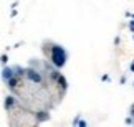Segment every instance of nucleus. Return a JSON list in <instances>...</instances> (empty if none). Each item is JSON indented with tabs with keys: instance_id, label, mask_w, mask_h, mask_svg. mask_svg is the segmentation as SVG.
<instances>
[{
	"instance_id": "f257e3e1",
	"label": "nucleus",
	"mask_w": 134,
	"mask_h": 127,
	"mask_svg": "<svg viewBox=\"0 0 134 127\" xmlns=\"http://www.w3.org/2000/svg\"><path fill=\"white\" fill-rule=\"evenodd\" d=\"M50 58H51V61H53V64L56 66V68H61V66L65 64V59H66V55L63 51V48L61 46H55L51 48V55H50Z\"/></svg>"
}]
</instances>
